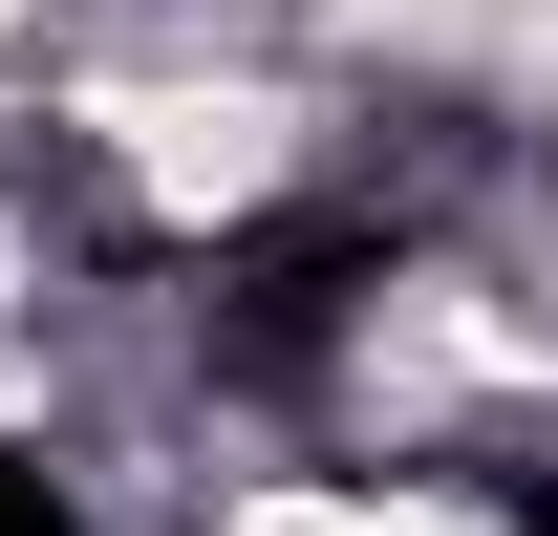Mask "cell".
Listing matches in <instances>:
<instances>
[{"instance_id":"obj_2","label":"cell","mask_w":558,"mask_h":536,"mask_svg":"<svg viewBox=\"0 0 558 536\" xmlns=\"http://www.w3.org/2000/svg\"><path fill=\"white\" fill-rule=\"evenodd\" d=\"M172 536H515V515L473 472H409V451H258V472H215Z\"/></svg>"},{"instance_id":"obj_1","label":"cell","mask_w":558,"mask_h":536,"mask_svg":"<svg viewBox=\"0 0 558 536\" xmlns=\"http://www.w3.org/2000/svg\"><path fill=\"white\" fill-rule=\"evenodd\" d=\"M44 150L150 258H194V236H279L344 172V86L301 44H65L44 65Z\"/></svg>"}]
</instances>
